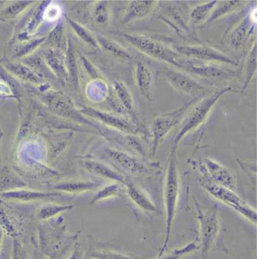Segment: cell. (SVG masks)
Instances as JSON below:
<instances>
[{
	"label": "cell",
	"instance_id": "6da1fadb",
	"mask_svg": "<svg viewBox=\"0 0 257 259\" xmlns=\"http://www.w3.org/2000/svg\"><path fill=\"white\" fill-rule=\"evenodd\" d=\"M80 233L69 231L62 215L38 222L31 237L34 259H67L78 243Z\"/></svg>",
	"mask_w": 257,
	"mask_h": 259
},
{
	"label": "cell",
	"instance_id": "7a4b0ae2",
	"mask_svg": "<svg viewBox=\"0 0 257 259\" xmlns=\"http://www.w3.org/2000/svg\"><path fill=\"white\" fill-rule=\"evenodd\" d=\"M229 93H236V91L232 87H226L195 101L182 118L173 138L171 148L177 150L183 139L204 125L219 100Z\"/></svg>",
	"mask_w": 257,
	"mask_h": 259
},
{
	"label": "cell",
	"instance_id": "3957f363",
	"mask_svg": "<svg viewBox=\"0 0 257 259\" xmlns=\"http://www.w3.org/2000/svg\"><path fill=\"white\" fill-rule=\"evenodd\" d=\"M196 219L199 224L200 250L201 259H209L211 252L223 251L228 253V249L223 243V229L219 214L218 206L214 204L209 207L202 206L194 198Z\"/></svg>",
	"mask_w": 257,
	"mask_h": 259
},
{
	"label": "cell",
	"instance_id": "277c9868",
	"mask_svg": "<svg viewBox=\"0 0 257 259\" xmlns=\"http://www.w3.org/2000/svg\"><path fill=\"white\" fill-rule=\"evenodd\" d=\"M177 151V150L175 148H171L167 163L163 187L164 204L166 214L165 235L162 246L159 249V253L156 257L161 256L168 251L171 231L178 208L180 194V177Z\"/></svg>",
	"mask_w": 257,
	"mask_h": 259
},
{
	"label": "cell",
	"instance_id": "5b68a950",
	"mask_svg": "<svg viewBox=\"0 0 257 259\" xmlns=\"http://www.w3.org/2000/svg\"><path fill=\"white\" fill-rule=\"evenodd\" d=\"M98 156L94 158L107 162L128 179L149 177L160 168L159 162H149L110 145L102 147Z\"/></svg>",
	"mask_w": 257,
	"mask_h": 259
},
{
	"label": "cell",
	"instance_id": "8992f818",
	"mask_svg": "<svg viewBox=\"0 0 257 259\" xmlns=\"http://www.w3.org/2000/svg\"><path fill=\"white\" fill-rule=\"evenodd\" d=\"M199 98H201V96L191 99L190 101L177 110L167 113H159L154 116L151 122L150 130L148 132V137L150 139L149 152L151 157L156 156L158 149L166 136L172 131L174 127L180 124L186 110Z\"/></svg>",
	"mask_w": 257,
	"mask_h": 259
},
{
	"label": "cell",
	"instance_id": "52a82bcc",
	"mask_svg": "<svg viewBox=\"0 0 257 259\" xmlns=\"http://www.w3.org/2000/svg\"><path fill=\"white\" fill-rule=\"evenodd\" d=\"M122 36L134 48L157 61L166 63L172 67L184 68L180 55L173 49L159 41L144 35L122 33Z\"/></svg>",
	"mask_w": 257,
	"mask_h": 259
},
{
	"label": "cell",
	"instance_id": "ba28073f",
	"mask_svg": "<svg viewBox=\"0 0 257 259\" xmlns=\"http://www.w3.org/2000/svg\"><path fill=\"white\" fill-rule=\"evenodd\" d=\"M189 163L196 171L198 182H211L236 191L237 180L235 174L217 161L205 157L198 160L190 159Z\"/></svg>",
	"mask_w": 257,
	"mask_h": 259
},
{
	"label": "cell",
	"instance_id": "9c48e42d",
	"mask_svg": "<svg viewBox=\"0 0 257 259\" xmlns=\"http://www.w3.org/2000/svg\"><path fill=\"white\" fill-rule=\"evenodd\" d=\"M79 112L106 128L126 135H139L148 137V131L144 127L136 125L134 122L115 113L104 111L89 106H82Z\"/></svg>",
	"mask_w": 257,
	"mask_h": 259
},
{
	"label": "cell",
	"instance_id": "30bf717a",
	"mask_svg": "<svg viewBox=\"0 0 257 259\" xmlns=\"http://www.w3.org/2000/svg\"><path fill=\"white\" fill-rule=\"evenodd\" d=\"M201 188L213 198L235 210L249 222L256 225V211L235 191L211 182H199Z\"/></svg>",
	"mask_w": 257,
	"mask_h": 259
},
{
	"label": "cell",
	"instance_id": "8fae6325",
	"mask_svg": "<svg viewBox=\"0 0 257 259\" xmlns=\"http://www.w3.org/2000/svg\"><path fill=\"white\" fill-rule=\"evenodd\" d=\"M159 73L180 96L194 99L206 93V87L186 72L173 67H164Z\"/></svg>",
	"mask_w": 257,
	"mask_h": 259
},
{
	"label": "cell",
	"instance_id": "7c38bea8",
	"mask_svg": "<svg viewBox=\"0 0 257 259\" xmlns=\"http://www.w3.org/2000/svg\"><path fill=\"white\" fill-rule=\"evenodd\" d=\"M179 55L192 59L200 60L214 64H223L237 67L238 63L220 50L206 45H179L174 47Z\"/></svg>",
	"mask_w": 257,
	"mask_h": 259
},
{
	"label": "cell",
	"instance_id": "4fadbf2b",
	"mask_svg": "<svg viewBox=\"0 0 257 259\" xmlns=\"http://www.w3.org/2000/svg\"><path fill=\"white\" fill-rule=\"evenodd\" d=\"M76 161L80 168L93 177L106 179L112 182H118L122 185L128 179L100 159L86 155L79 156Z\"/></svg>",
	"mask_w": 257,
	"mask_h": 259
},
{
	"label": "cell",
	"instance_id": "5bb4252c",
	"mask_svg": "<svg viewBox=\"0 0 257 259\" xmlns=\"http://www.w3.org/2000/svg\"><path fill=\"white\" fill-rule=\"evenodd\" d=\"M66 195L57 191H43L39 190L23 188L0 194L6 201L16 203H36L55 202L64 198Z\"/></svg>",
	"mask_w": 257,
	"mask_h": 259
},
{
	"label": "cell",
	"instance_id": "9a60e30c",
	"mask_svg": "<svg viewBox=\"0 0 257 259\" xmlns=\"http://www.w3.org/2000/svg\"><path fill=\"white\" fill-rule=\"evenodd\" d=\"M185 68L194 76L211 84L227 82L236 75L235 70L214 63H206L201 65L186 64Z\"/></svg>",
	"mask_w": 257,
	"mask_h": 259
},
{
	"label": "cell",
	"instance_id": "2e32d148",
	"mask_svg": "<svg viewBox=\"0 0 257 259\" xmlns=\"http://www.w3.org/2000/svg\"><path fill=\"white\" fill-rule=\"evenodd\" d=\"M123 185L125 195L137 209L146 214L157 215L160 214L159 208L152 200L147 190L136 182L134 179H127Z\"/></svg>",
	"mask_w": 257,
	"mask_h": 259
},
{
	"label": "cell",
	"instance_id": "e0dca14e",
	"mask_svg": "<svg viewBox=\"0 0 257 259\" xmlns=\"http://www.w3.org/2000/svg\"><path fill=\"white\" fill-rule=\"evenodd\" d=\"M24 214L0 199V228L11 238L21 237L24 231Z\"/></svg>",
	"mask_w": 257,
	"mask_h": 259
},
{
	"label": "cell",
	"instance_id": "ac0fdd59",
	"mask_svg": "<svg viewBox=\"0 0 257 259\" xmlns=\"http://www.w3.org/2000/svg\"><path fill=\"white\" fill-rule=\"evenodd\" d=\"M88 248L84 259H147L127 253L118 246L106 242L97 241L88 236Z\"/></svg>",
	"mask_w": 257,
	"mask_h": 259
},
{
	"label": "cell",
	"instance_id": "d6986e66",
	"mask_svg": "<svg viewBox=\"0 0 257 259\" xmlns=\"http://www.w3.org/2000/svg\"><path fill=\"white\" fill-rule=\"evenodd\" d=\"M52 189L64 195L77 196L90 191H97L103 185L99 182L85 178H69L58 179L50 184Z\"/></svg>",
	"mask_w": 257,
	"mask_h": 259
},
{
	"label": "cell",
	"instance_id": "ffe728a7",
	"mask_svg": "<svg viewBox=\"0 0 257 259\" xmlns=\"http://www.w3.org/2000/svg\"><path fill=\"white\" fill-rule=\"evenodd\" d=\"M252 30H255V20L251 14L244 16L236 25L227 32V34L223 36L225 44L232 50L238 51L244 47L252 34Z\"/></svg>",
	"mask_w": 257,
	"mask_h": 259
},
{
	"label": "cell",
	"instance_id": "44dd1931",
	"mask_svg": "<svg viewBox=\"0 0 257 259\" xmlns=\"http://www.w3.org/2000/svg\"><path fill=\"white\" fill-rule=\"evenodd\" d=\"M173 2L172 5L164 7V14L160 15L161 18L167 24H170L179 34L182 33H191L189 12H186L181 2Z\"/></svg>",
	"mask_w": 257,
	"mask_h": 259
},
{
	"label": "cell",
	"instance_id": "7402d4cb",
	"mask_svg": "<svg viewBox=\"0 0 257 259\" xmlns=\"http://www.w3.org/2000/svg\"><path fill=\"white\" fill-rule=\"evenodd\" d=\"M158 1H131L128 3L125 13L120 21L122 27L137 20L146 18L156 9Z\"/></svg>",
	"mask_w": 257,
	"mask_h": 259
},
{
	"label": "cell",
	"instance_id": "603a6c76",
	"mask_svg": "<svg viewBox=\"0 0 257 259\" xmlns=\"http://www.w3.org/2000/svg\"><path fill=\"white\" fill-rule=\"evenodd\" d=\"M134 77L136 87L140 95L146 100L152 102V88L154 76L151 69L143 61H136L134 65Z\"/></svg>",
	"mask_w": 257,
	"mask_h": 259
},
{
	"label": "cell",
	"instance_id": "cb8c5ba5",
	"mask_svg": "<svg viewBox=\"0 0 257 259\" xmlns=\"http://www.w3.org/2000/svg\"><path fill=\"white\" fill-rule=\"evenodd\" d=\"M113 92L119 102L123 106L126 110L130 119L140 127H144V125L140 122L135 110V103H134V97L131 90L128 85L120 79H116L113 82Z\"/></svg>",
	"mask_w": 257,
	"mask_h": 259
},
{
	"label": "cell",
	"instance_id": "d4e9b609",
	"mask_svg": "<svg viewBox=\"0 0 257 259\" xmlns=\"http://www.w3.org/2000/svg\"><path fill=\"white\" fill-rule=\"evenodd\" d=\"M32 188L19 173L15 171L12 167L0 162V194L7 191L23 188Z\"/></svg>",
	"mask_w": 257,
	"mask_h": 259
},
{
	"label": "cell",
	"instance_id": "484cf974",
	"mask_svg": "<svg viewBox=\"0 0 257 259\" xmlns=\"http://www.w3.org/2000/svg\"><path fill=\"white\" fill-rule=\"evenodd\" d=\"M76 206V203L61 204L55 202H45L36 207L33 212V217L38 222H45L58 217L66 211H72Z\"/></svg>",
	"mask_w": 257,
	"mask_h": 259
},
{
	"label": "cell",
	"instance_id": "4316f807",
	"mask_svg": "<svg viewBox=\"0 0 257 259\" xmlns=\"http://www.w3.org/2000/svg\"><path fill=\"white\" fill-rule=\"evenodd\" d=\"M247 3V1H218L217 6L211 12L208 21L201 27H210L216 21L233 13Z\"/></svg>",
	"mask_w": 257,
	"mask_h": 259
},
{
	"label": "cell",
	"instance_id": "83f0119b",
	"mask_svg": "<svg viewBox=\"0 0 257 259\" xmlns=\"http://www.w3.org/2000/svg\"><path fill=\"white\" fill-rule=\"evenodd\" d=\"M218 1L206 2L191 9L189 13L190 25L202 27L208 21Z\"/></svg>",
	"mask_w": 257,
	"mask_h": 259
},
{
	"label": "cell",
	"instance_id": "f1b7e54d",
	"mask_svg": "<svg viewBox=\"0 0 257 259\" xmlns=\"http://www.w3.org/2000/svg\"><path fill=\"white\" fill-rule=\"evenodd\" d=\"M33 1H9L0 6V21H8L17 18L22 13Z\"/></svg>",
	"mask_w": 257,
	"mask_h": 259
},
{
	"label": "cell",
	"instance_id": "f546056e",
	"mask_svg": "<svg viewBox=\"0 0 257 259\" xmlns=\"http://www.w3.org/2000/svg\"><path fill=\"white\" fill-rule=\"evenodd\" d=\"M125 195L124 185L118 182H111L109 185L102 186L96 191L90 201V204L94 205L113 197H122Z\"/></svg>",
	"mask_w": 257,
	"mask_h": 259
},
{
	"label": "cell",
	"instance_id": "4dcf8cb0",
	"mask_svg": "<svg viewBox=\"0 0 257 259\" xmlns=\"http://www.w3.org/2000/svg\"><path fill=\"white\" fill-rule=\"evenodd\" d=\"M256 72V44L253 42L244 61V84L241 92L244 93L253 80Z\"/></svg>",
	"mask_w": 257,
	"mask_h": 259
},
{
	"label": "cell",
	"instance_id": "1f68e13d",
	"mask_svg": "<svg viewBox=\"0 0 257 259\" xmlns=\"http://www.w3.org/2000/svg\"><path fill=\"white\" fill-rule=\"evenodd\" d=\"M96 38L100 49H103L105 51L124 61H133V56L131 54L117 42L110 40L103 36H97Z\"/></svg>",
	"mask_w": 257,
	"mask_h": 259
},
{
	"label": "cell",
	"instance_id": "d6a6232c",
	"mask_svg": "<svg viewBox=\"0 0 257 259\" xmlns=\"http://www.w3.org/2000/svg\"><path fill=\"white\" fill-rule=\"evenodd\" d=\"M74 47L72 44L71 39L69 40L68 50L67 52V67L68 69V73L70 74V82L73 85V88L76 92L80 90L79 89V73L78 68L77 62H76V52Z\"/></svg>",
	"mask_w": 257,
	"mask_h": 259
},
{
	"label": "cell",
	"instance_id": "836d02e7",
	"mask_svg": "<svg viewBox=\"0 0 257 259\" xmlns=\"http://www.w3.org/2000/svg\"><path fill=\"white\" fill-rule=\"evenodd\" d=\"M67 21H68L71 28L73 29L74 33H76V36L83 41L85 44L89 46L91 48L94 50H100V47L99 46L98 42H97V38L91 33L90 30L85 28L83 25L76 22L74 20L67 17Z\"/></svg>",
	"mask_w": 257,
	"mask_h": 259
},
{
	"label": "cell",
	"instance_id": "e575fe53",
	"mask_svg": "<svg viewBox=\"0 0 257 259\" xmlns=\"http://www.w3.org/2000/svg\"><path fill=\"white\" fill-rule=\"evenodd\" d=\"M198 250H200V243L199 240L196 237L190 243L173 250L167 251L161 256L156 257L153 259H182Z\"/></svg>",
	"mask_w": 257,
	"mask_h": 259
},
{
	"label": "cell",
	"instance_id": "d590c367",
	"mask_svg": "<svg viewBox=\"0 0 257 259\" xmlns=\"http://www.w3.org/2000/svg\"><path fill=\"white\" fill-rule=\"evenodd\" d=\"M8 70L11 71V73L16 75L21 79L24 80L30 81L31 82H36V83H42L44 82L43 79L39 75L35 73L34 71L29 68L28 67H25L24 65L20 64H15V63H7L6 64Z\"/></svg>",
	"mask_w": 257,
	"mask_h": 259
},
{
	"label": "cell",
	"instance_id": "8d00e7d4",
	"mask_svg": "<svg viewBox=\"0 0 257 259\" xmlns=\"http://www.w3.org/2000/svg\"><path fill=\"white\" fill-rule=\"evenodd\" d=\"M111 10H110V2L97 1L95 2L92 10V18L94 22L98 25L107 26L110 21L111 17Z\"/></svg>",
	"mask_w": 257,
	"mask_h": 259
},
{
	"label": "cell",
	"instance_id": "74e56055",
	"mask_svg": "<svg viewBox=\"0 0 257 259\" xmlns=\"http://www.w3.org/2000/svg\"><path fill=\"white\" fill-rule=\"evenodd\" d=\"M11 259H30L27 246L20 237L12 239Z\"/></svg>",
	"mask_w": 257,
	"mask_h": 259
},
{
	"label": "cell",
	"instance_id": "f35d334b",
	"mask_svg": "<svg viewBox=\"0 0 257 259\" xmlns=\"http://www.w3.org/2000/svg\"><path fill=\"white\" fill-rule=\"evenodd\" d=\"M81 60L83 62L84 66L86 68L87 72L92 79H98V80H104L101 73L97 70V69L85 57L81 56Z\"/></svg>",
	"mask_w": 257,
	"mask_h": 259
},
{
	"label": "cell",
	"instance_id": "ab89813d",
	"mask_svg": "<svg viewBox=\"0 0 257 259\" xmlns=\"http://www.w3.org/2000/svg\"><path fill=\"white\" fill-rule=\"evenodd\" d=\"M238 165L244 170V172L251 179L253 186L256 187V179H254V178L252 176V174H253V176H256V164L247 163V162H242V161L239 160V159H238Z\"/></svg>",
	"mask_w": 257,
	"mask_h": 259
},
{
	"label": "cell",
	"instance_id": "60d3db41",
	"mask_svg": "<svg viewBox=\"0 0 257 259\" xmlns=\"http://www.w3.org/2000/svg\"><path fill=\"white\" fill-rule=\"evenodd\" d=\"M84 255H85V253H84L82 245L78 242L75 245L73 251H72L71 253H70V255H69L68 258L67 259H84Z\"/></svg>",
	"mask_w": 257,
	"mask_h": 259
},
{
	"label": "cell",
	"instance_id": "b9f144b4",
	"mask_svg": "<svg viewBox=\"0 0 257 259\" xmlns=\"http://www.w3.org/2000/svg\"><path fill=\"white\" fill-rule=\"evenodd\" d=\"M5 234L3 230L0 228V258L3 252V244H4Z\"/></svg>",
	"mask_w": 257,
	"mask_h": 259
},
{
	"label": "cell",
	"instance_id": "7bdbcfd3",
	"mask_svg": "<svg viewBox=\"0 0 257 259\" xmlns=\"http://www.w3.org/2000/svg\"><path fill=\"white\" fill-rule=\"evenodd\" d=\"M3 131H2L1 128H0V148H1V141H2V138H3ZM2 159H1V152H0V162H1Z\"/></svg>",
	"mask_w": 257,
	"mask_h": 259
}]
</instances>
